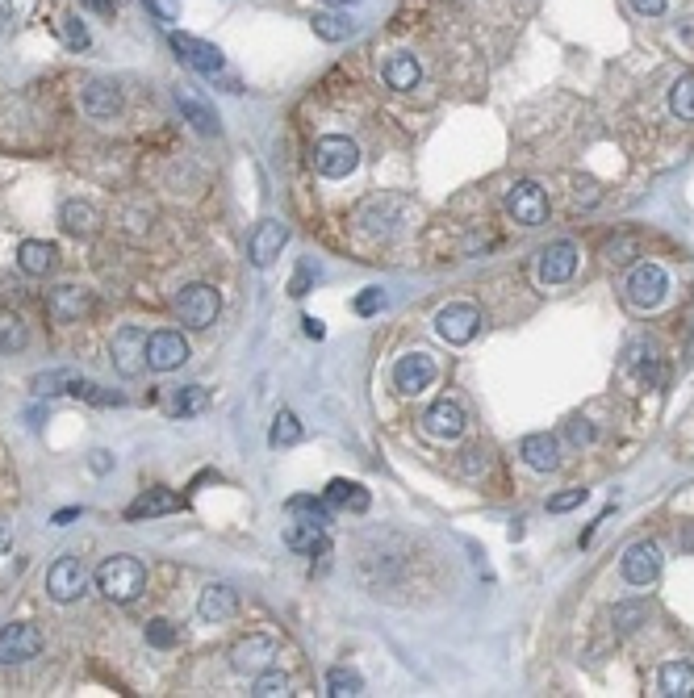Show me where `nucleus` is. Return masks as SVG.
Instances as JSON below:
<instances>
[{
	"label": "nucleus",
	"mask_w": 694,
	"mask_h": 698,
	"mask_svg": "<svg viewBox=\"0 0 694 698\" xmlns=\"http://www.w3.org/2000/svg\"><path fill=\"white\" fill-rule=\"evenodd\" d=\"M147 586V569L138 556H109V561L97 569V590L109 602H134Z\"/></svg>",
	"instance_id": "nucleus-1"
},
{
	"label": "nucleus",
	"mask_w": 694,
	"mask_h": 698,
	"mask_svg": "<svg viewBox=\"0 0 694 698\" xmlns=\"http://www.w3.org/2000/svg\"><path fill=\"white\" fill-rule=\"evenodd\" d=\"M410 214H414V205L406 201V197H398V193H385V197H368L364 205H360V230L364 235H373V239H393L398 230L410 222Z\"/></svg>",
	"instance_id": "nucleus-2"
},
{
	"label": "nucleus",
	"mask_w": 694,
	"mask_h": 698,
	"mask_svg": "<svg viewBox=\"0 0 694 698\" xmlns=\"http://www.w3.org/2000/svg\"><path fill=\"white\" fill-rule=\"evenodd\" d=\"M314 168H318V176H327V180L352 176L360 168V147L352 143V138H343V134L318 138V143H314Z\"/></svg>",
	"instance_id": "nucleus-3"
},
{
	"label": "nucleus",
	"mask_w": 694,
	"mask_h": 698,
	"mask_svg": "<svg viewBox=\"0 0 694 698\" xmlns=\"http://www.w3.org/2000/svg\"><path fill=\"white\" fill-rule=\"evenodd\" d=\"M218 310H222V297H218V289L214 285H189V289H180V297H176V318L184 322L189 331H205L210 322L218 318Z\"/></svg>",
	"instance_id": "nucleus-4"
},
{
	"label": "nucleus",
	"mask_w": 694,
	"mask_h": 698,
	"mask_svg": "<svg viewBox=\"0 0 694 698\" xmlns=\"http://www.w3.org/2000/svg\"><path fill=\"white\" fill-rule=\"evenodd\" d=\"M628 301L636 310H657L661 301H665V293H669V272L661 268V264H653V260H644V264H636L632 268V276H628Z\"/></svg>",
	"instance_id": "nucleus-5"
},
{
	"label": "nucleus",
	"mask_w": 694,
	"mask_h": 698,
	"mask_svg": "<svg viewBox=\"0 0 694 698\" xmlns=\"http://www.w3.org/2000/svg\"><path fill=\"white\" fill-rule=\"evenodd\" d=\"M435 331H439V339L452 343V347L469 343L481 331V310L469 306V301H452V306H444L435 314Z\"/></svg>",
	"instance_id": "nucleus-6"
},
{
	"label": "nucleus",
	"mask_w": 694,
	"mask_h": 698,
	"mask_svg": "<svg viewBox=\"0 0 694 698\" xmlns=\"http://www.w3.org/2000/svg\"><path fill=\"white\" fill-rule=\"evenodd\" d=\"M88 590V569L80 556H59V561L46 569V594L55 602H76Z\"/></svg>",
	"instance_id": "nucleus-7"
},
{
	"label": "nucleus",
	"mask_w": 694,
	"mask_h": 698,
	"mask_svg": "<svg viewBox=\"0 0 694 698\" xmlns=\"http://www.w3.org/2000/svg\"><path fill=\"white\" fill-rule=\"evenodd\" d=\"M435 377H439V368H435V360H431L427 352H406L398 364H393V389L406 393V398L431 389Z\"/></svg>",
	"instance_id": "nucleus-8"
},
{
	"label": "nucleus",
	"mask_w": 694,
	"mask_h": 698,
	"mask_svg": "<svg viewBox=\"0 0 694 698\" xmlns=\"http://www.w3.org/2000/svg\"><path fill=\"white\" fill-rule=\"evenodd\" d=\"M506 209H511V218L519 226H540L548 218V193L536 180H519V184H511V193H506Z\"/></svg>",
	"instance_id": "nucleus-9"
},
{
	"label": "nucleus",
	"mask_w": 694,
	"mask_h": 698,
	"mask_svg": "<svg viewBox=\"0 0 694 698\" xmlns=\"http://www.w3.org/2000/svg\"><path fill=\"white\" fill-rule=\"evenodd\" d=\"M42 653V632L34 623H9L0 632V665H26Z\"/></svg>",
	"instance_id": "nucleus-10"
},
{
	"label": "nucleus",
	"mask_w": 694,
	"mask_h": 698,
	"mask_svg": "<svg viewBox=\"0 0 694 698\" xmlns=\"http://www.w3.org/2000/svg\"><path fill=\"white\" fill-rule=\"evenodd\" d=\"M172 51L180 63H189L193 72L201 76H222L226 72V59L214 42H201V38H189V34H172Z\"/></svg>",
	"instance_id": "nucleus-11"
},
{
	"label": "nucleus",
	"mask_w": 694,
	"mask_h": 698,
	"mask_svg": "<svg viewBox=\"0 0 694 698\" xmlns=\"http://www.w3.org/2000/svg\"><path fill=\"white\" fill-rule=\"evenodd\" d=\"M276 653H281V648H276L272 636H247V640H239L235 648H230V665H235V673H247V678H256V673L272 669Z\"/></svg>",
	"instance_id": "nucleus-12"
},
{
	"label": "nucleus",
	"mask_w": 694,
	"mask_h": 698,
	"mask_svg": "<svg viewBox=\"0 0 694 698\" xmlns=\"http://www.w3.org/2000/svg\"><path fill=\"white\" fill-rule=\"evenodd\" d=\"M285 243H289V226H285V222H276V218L260 222L256 230H251V239H247L251 264H256V268H272L276 255L285 251Z\"/></svg>",
	"instance_id": "nucleus-13"
},
{
	"label": "nucleus",
	"mask_w": 694,
	"mask_h": 698,
	"mask_svg": "<svg viewBox=\"0 0 694 698\" xmlns=\"http://www.w3.org/2000/svg\"><path fill=\"white\" fill-rule=\"evenodd\" d=\"M113 368H118L122 377H138V372L147 368V335L138 327H122L113 335Z\"/></svg>",
	"instance_id": "nucleus-14"
},
{
	"label": "nucleus",
	"mask_w": 694,
	"mask_h": 698,
	"mask_svg": "<svg viewBox=\"0 0 694 698\" xmlns=\"http://www.w3.org/2000/svg\"><path fill=\"white\" fill-rule=\"evenodd\" d=\"M92 310V293L84 285H55L51 293H46V314H51L55 322H80L84 314Z\"/></svg>",
	"instance_id": "nucleus-15"
},
{
	"label": "nucleus",
	"mask_w": 694,
	"mask_h": 698,
	"mask_svg": "<svg viewBox=\"0 0 694 698\" xmlns=\"http://www.w3.org/2000/svg\"><path fill=\"white\" fill-rule=\"evenodd\" d=\"M661 573V548L653 540H636L628 552H623V581L632 586H649Z\"/></svg>",
	"instance_id": "nucleus-16"
},
{
	"label": "nucleus",
	"mask_w": 694,
	"mask_h": 698,
	"mask_svg": "<svg viewBox=\"0 0 694 698\" xmlns=\"http://www.w3.org/2000/svg\"><path fill=\"white\" fill-rule=\"evenodd\" d=\"M184 360H189V343L180 339V331H155V335H147V368L172 372Z\"/></svg>",
	"instance_id": "nucleus-17"
},
{
	"label": "nucleus",
	"mask_w": 694,
	"mask_h": 698,
	"mask_svg": "<svg viewBox=\"0 0 694 698\" xmlns=\"http://www.w3.org/2000/svg\"><path fill=\"white\" fill-rule=\"evenodd\" d=\"M423 427L435 439H460L465 435V410H460V402H452V398H439V402L427 406Z\"/></svg>",
	"instance_id": "nucleus-18"
},
{
	"label": "nucleus",
	"mask_w": 694,
	"mask_h": 698,
	"mask_svg": "<svg viewBox=\"0 0 694 698\" xmlns=\"http://www.w3.org/2000/svg\"><path fill=\"white\" fill-rule=\"evenodd\" d=\"M235 611H239V594L230 590V586H205L201 590V598H197V615H201V623H226V619H235Z\"/></svg>",
	"instance_id": "nucleus-19"
},
{
	"label": "nucleus",
	"mask_w": 694,
	"mask_h": 698,
	"mask_svg": "<svg viewBox=\"0 0 694 698\" xmlns=\"http://www.w3.org/2000/svg\"><path fill=\"white\" fill-rule=\"evenodd\" d=\"M573 268H577V247H573L569 239L552 243V247L540 255V281H544V285H565L569 276H573Z\"/></svg>",
	"instance_id": "nucleus-20"
},
{
	"label": "nucleus",
	"mask_w": 694,
	"mask_h": 698,
	"mask_svg": "<svg viewBox=\"0 0 694 698\" xmlns=\"http://www.w3.org/2000/svg\"><path fill=\"white\" fill-rule=\"evenodd\" d=\"M519 456H523V464L527 469H536V473H552L561 464V444L552 435H527L523 444H519Z\"/></svg>",
	"instance_id": "nucleus-21"
},
{
	"label": "nucleus",
	"mask_w": 694,
	"mask_h": 698,
	"mask_svg": "<svg viewBox=\"0 0 694 698\" xmlns=\"http://www.w3.org/2000/svg\"><path fill=\"white\" fill-rule=\"evenodd\" d=\"M59 264V251L55 243H42V239H26L17 247V268L26 276H51Z\"/></svg>",
	"instance_id": "nucleus-22"
},
{
	"label": "nucleus",
	"mask_w": 694,
	"mask_h": 698,
	"mask_svg": "<svg viewBox=\"0 0 694 698\" xmlns=\"http://www.w3.org/2000/svg\"><path fill=\"white\" fill-rule=\"evenodd\" d=\"M84 109L88 118H113L122 109V88L113 80H88L84 84Z\"/></svg>",
	"instance_id": "nucleus-23"
},
{
	"label": "nucleus",
	"mask_w": 694,
	"mask_h": 698,
	"mask_svg": "<svg viewBox=\"0 0 694 698\" xmlns=\"http://www.w3.org/2000/svg\"><path fill=\"white\" fill-rule=\"evenodd\" d=\"M419 80H423V67H419V59H414L410 51L389 55V63H385V84H389L393 92H414V88H419Z\"/></svg>",
	"instance_id": "nucleus-24"
},
{
	"label": "nucleus",
	"mask_w": 694,
	"mask_h": 698,
	"mask_svg": "<svg viewBox=\"0 0 694 698\" xmlns=\"http://www.w3.org/2000/svg\"><path fill=\"white\" fill-rule=\"evenodd\" d=\"M59 222H63L67 235L88 239V235H97L101 214H97V209H92L88 201H63V209H59Z\"/></svg>",
	"instance_id": "nucleus-25"
},
{
	"label": "nucleus",
	"mask_w": 694,
	"mask_h": 698,
	"mask_svg": "<svg viewBox=\"0 0 694 698\" xmlns=\"http://www.w3.org/2000/svg\"><path fill=\"white\" fill-rule=\"evenodd\" d=\"M172 510H180V498L172 490H147L138 494L130 506H126V519H155V515H172Z\"/></svg>",
	"instance_id": "nucleus-26"
},
{
	"label": "nucleus",
	"mask_w": 694,
	"mask_h": 698,
	"mask_svg": "<svg viewBox=\"0 0 694 698\" xmlns=\"http://www.w3.org/2000/svg\"><path fill=\"white\" fill-rule=\"evenodd\" d=\"M322 531H327V523H318L310 515H293V523L285 527V544L293 552H314L322 544Z\"/></svg>",
	"instance_id": "nucleus-27"
},
{
	"label": "nucleus",
	"mask_w": 694,
	"mask_h": 698,
	"mask_svg": "<svg viewBox=\"0 0 694 698\" xmlns=\"http://www.w3.org/2000/svg\"><path fill=\"white\" fill-rule=\"evenodd\" d=\"M661 694L665 698H694V665H686V661L661 665Z\"/></svg>",
	"instance_id": "nucleus-28"
},
{
	"label": "nucleus",
	"mask_w": 694,
	"mask_h": 698,
	"mask_svg": "<svg viewBox=\"0 0 694 698\" xmlns=\"http://www.w3.org/2000/svg\"><path fill=\"white\" fill-rule=\"evenodd\" d=\"M176 105H180V113H184V118L193 122V130H197V134H218V118H214V109L205 105V101H197L193 92L176 88Z\"/></svg>",
	"instance_id": "nucleus-29"
},
{
	"label": "nucleus",
	"mask_w": 694,
	"mask_h": 698,
	"mask_svg": "<svg viewBox=\"0 0 694 698\" xmlns=\"http://www.w3.org/2000/svg\"><path fill=\"white\" fill-rule=\"evenodd\" d=\"M327 506H343V510H368V494L360 490L356 481H343V477H335L331 485H327Z\"/></svg>",
	"instance_id": "nucleus-30"
},
{
	"label": "nucleus",
	"mask_w": 694,
	"mask_h": 698,
	"mask_svg": "<svg viewBox=\"0 0 694 698\" xmlns=\"http://www.w3.org/2000/svg\"><path fill=\"white\" fill-rule=\"evenodd\" d=\"M636 255H640V235H632V230H619L615 239H607V243H603V260H607V264H615V268L632 264Z\"/></svg>",
	"instance_id": "nucleus-31"
},
{
	"label": "nucleus",
	"mask_w": 694,
	"mask_h": 698,
	"mask_svg": "<svg viewBox=\"0 0 694 698\" xmlns=\"http://www.w3.org/2000/svg\"><path fill=\"white\" fill-rule=\"evenodd\" d=\"M314 34L322 42H343V38L356 34V21L343 17V13H314Z\"/></svg>",
	"instance_id": "nucleus-32"
},
{
	"label": "nucleus",
	"mask_w": 694,
	"mask_h": 698,
	"mask_svg": "<svg viewBox=\"0 0 694 698\" xmlns=\"http://www.w3.org/2000/svg\"><path fill=\"white\" fill-rule=\"evenodd\" d=\"M268 444H272V448H293V444H302V423H297L293 410H281V414L272 418Z\"/></svg>",
	"instance_id": "nucleus-33"
},
{
	"label": "nucleus",
	"mask_w": 694,
	"mask_h": 698,
	"mask_svg": "<svg viewBox=\"0 0 694 698\" xmlns=\"http://www.w3.org/2000/svg\"><path fill=\"white\" fill-rule=\"evenodd\" d=\"M30 343V331H26V322H21L13 310H0V352H21V347Z\"/></svg>",
	"instance_id": "nucleus-34"
},
{
	"label": "nucleus",
	"mask_w": 694,
	"mask_h": 698,
	"mask_svg": "<svg viewBox=\"0 0 694 698\" xmlns=\"http://www.w3.org/2000/svg\"><path fill=\"white\" fill-rule=\"evenodd\" d=\"M649 607L644 602H615V611H611V627L619 636H628V632H636L640 623H649Z\"/></svg>",
	"instance_id": "nucleus-35"
},
{
	"label": "nucleus",
	"mask_w": 694,
	"mask_h": 698,
	"mask_svg": "<svg viewBox=\"0 0 694 698\" xmlns=\"http://www.w3.org/2000/svg\"><path fill=\"white\" fill-rule=\"evenodd\" d=\"M364 690V678L356 669H347V665H335L331 673H327V694L331 698H356Z\"/></svg>",
	"instance_id": "nucleus-36"
},
{
	"label": "nucleus",
	"mask_w": 694,
	"mask_h": 698,
	"mask_svg": "<svg viewBox=\"0 0 694 698\" xmlns=\"http://www.w3.org/2000/svg\"><path fill=\"white\" fill-rule=\"evenodd\" d=\"M669 109H674L682 122H694V72L674 80V88H669Z\"/></svg>",
	"instance_id": "nucleus-37"
},
{
	"label": "nucleus",
	"mask_w": 694,
	"mask_h": 698,
	"mask_svg": "<svg viewBox=\"0 0 694 698\" xmlns=\"http://www.w3.org/2000/svg\"><path fill=\"white\" fill-rule=\"evenodd\" d=\"M67 393H76V398H84V402H97V406H122V393L101 389L97 381H84V377L67 381Z\"/></svg>",
	"instance_id": "nucleus-38"
},
{
	"label": "nucleus",
	"mask_w": 694,
	"mask_h": 698,
	"mask_svg": "<svg viewBox=\"0 0 694 698\" xmlns=\"http://www.w3.org/2000/svg\"><path fill=\"white\" fill-rule=\"evenodd\" d=\"M251 694H256V698H285L289 694V678H285V673H276V669H264V673H256V682H251Z\"/></svg>",
	"instance_id": "nucleus-39"
},
{
	"label": "nucleus",
	"mask_w": 694,
	"mask_h": 698,
	"mask_svg": "<svg viewBox=\"0 0 694 698\" xmlns=\"http://www.w3.org/2000/svg\"><path fill=\"white\" fill-rule=\"evenodd\" d=\"M55 30H59V38L72 46V51H84L88 46V30H84V21L76 17V13H63L59 21H55Z\"/></svg>",
	"instance_id": "nucleus-40"
},
{
	"label": "nucleus",
	"mask_w": 694,
	"mask_h": 698,
	"mask_svg": "<svg viewBox=\"0 0 694 698\" xmlns=\"http://www.w3.org/2000/svg\"><path fill=\"white\" fill-rule=\"evenodd\" d=\"M289 515H310V519H318V523H331V510H327V502L306 498V494L289 498Z\"/></svg>",
	"instance_id": "nucleus-41"
},
{
	"label": "nucleus",
	"mask_w": 694,
	"mask_h": 698,
	"mask_svg": "<svg viewBox=\"0 0 694 698\" xmlns=\"http://www.w3.org/2000/svg\"><path fill=\"white\" fill-rule=\"evenodd\" d=\"M205 402H210V393H205L201 385H189V389H184V393H176V402H172V410L176 414H197Z\"/></svg>",
	"instance_id": "nucleus-42"
},
{
	"label": "nucleus",
	"mask_w": 694,
	"mask_h": 698,
	"mask_svg": "<svg viewBox=\"0 0 694 698\" xmlns=\"http://www.w3.org/2000/svg\"><path fill=\"white\" fill-rule=\"evenodd\" d=\"M147 644L172 648V644H176V627H172L168 619H151V623H147Z\"/></svg>",
	"instance_id": "nucleus-43"
},
{
	"label": "nucleus",
	"mask_w": 694,
	"mask_h": 698,
	"mask_svg": "<svg viewBox=\"0 0 694 698\" xmlns=\"http://www.w3.org/2000/svg\"><path fill=\"white\" fill-rule=\"evenodd\" d=\"M67 381H72V372H63V368L38 372V377H34V393H59V385H67Z\"/></svg>",
	"instance_id": "nucleus-44"
},
{
	"label": "nucleus",
	"mask_w": 694,
	"mask_h": 698,
	"mask_svg": "<svg viewBox=\"0 0 694 698\" xmlns=\"http://www.w3.org/2000/svg\"><path fill=\"white\" fill-rule=\"evenodd\" d=\"M590 494L586 490H565V494H557V498H548V510L552 515H561V510H573V506H582Z\"/></svg>",
	"instance_id": "nucleus-45"
},
{
	"label": "nucleus",
	"mask_w": 694,
	"mask_h": 698,
	"mask_svg": "<svg viewBox=\"0 0 694 698\" xmlns=\"http://www.w3.org/2000/svg\"><path fill=\"white\" fill-rule=\"evenodd\" d=\"M565 435H569V444H573V448H586L590 439H594V427L586 423V418H573V423H569V431H565Z\"/></svg>",
	"instance_id": "nucleus-46"
},
{
	"label": "nucleus",
	"mask_w": 694,
	"mask_h": 698,
	"mask_svg": "<svg viewBox=\"0 0 694 698\" xmlns=\"http://www.w3.org/2000/svg\"><path fill=\"white\" fill-rule=\"evenodd\" d=\"M381 301H385L381 289H368V293L356 297V310H360V314H373V310H381Z\"/></svg>",
	"instance_id": "nucleus-47"
},
{
	"label": "nucleus",
	"mask_w": 694,
	"mask_h": 698,
	"mask_svg": "<svg viewBox=\"0 0 694 698\" xmlns=\"http://www.w3.org/2000/svg\"><path fill=\"white\" fill-rule=\"evenodd\" d=\"M665 5H669V0H632V9H636V13H644V17H661V13H665Z\"/></svg>",
	"instance_id": "nucleus-48"
},
{
	"label": "nucleus",
	"mask_w": 694,
	"mask_h": 698,
	"mask_svg": "<svg viewBox=\"0 0 694 698\" xmlns=\"http://www.w3.org/2000/svg\"><path fill=\"white\" fill-rule=\"evenodd\" d=\"M147 5H151L159 17H164V21H172V17H176V0H147Z\"/></svg>",
	"instance_id": "nucleus-49"
},
{
	"label": "nucleus",
	"mask_w": 694,
	"mask_h": 698,
	"mask_svg": "<svg viewBox=\"0 0 694 698\" xmlns=\"http://www.w3.org/2000/svg\"><path fill=\"white\" fill-rule=\"evenodd\" d=\"M306 281H310V268H297L293 289H289V293H293V297H302V293H306Z\"/></svg>",
	"instance_id": "nucleus-50"
},
{
	"label": "nucleus",
	"mask_w": 694,
	"mask_h": 698,
	"mask_svg": "<svg viewBox=\"0 0 694 698\" xmlns=\"http://www.w3.org/2000/svg\"><path fill=\"white\" fill-rule=\"evenodd\" d=\"M302 322H306V335H310V339H322V335H327V327H322L318 318H302Z\"/></svg>",
	"instance_id": "nucleus-51"
},
{
	"label": "nucleus",
	"mask_w": 694,
	"mask_h": 698,
	"mask_svg": "<svg viewBox=\"0 0 694 698\" xmlns=\"http://www.w3.org/2000/svg\"><path fill=\"white\" fill-rule=\"evenodd\" d=\"M92 13H113V0H84Z\"/></svg>",
	"instance_id": "nucleus-52"
},
{
	"label": "nucleus",
	"mask_w": 694,
	"mask_h": 698,
	"mask_svg": "<svg viewBox=\"0 0 694 698\" xmlns=\"http://www.w3.org/2000/svg\"><path fill=\"white\" fill-rule=\"evenodd\" d=\"M92 469L105 473V469H109V452H92Z\"/></svg>",
	"instance_id": "nucleus-53"
},
{
	"label": "nucleus",
	"mask_w": 694,
	"mask_h": 698,
	"mask_svg": "<svg viewBox=\"0 0 694 698\" xmlns=\"http://www.w3.org/2000/svg\"><path fill=\"white\" fill-rule=\"evenodd\" d=\"M5 548H9V527L0 523V552H5Z\"/></svg>",
	"instance_id": "nucleus-54"
},
{
	"label": "nucleus",
	"mask_w": 694,
	"mask_h": 698,
	"mask_svg": "<svg viewBox=\"0 0 694 698\" xmlns=\"http://www.w3.org/2000/svg\"><path fill=\"white\" fill-rule=\"evenodd\" d=\"M331 5H356V0H331Z\"/></svg>",
	"instance_id": "nucleus-55"
}]
</instances>
